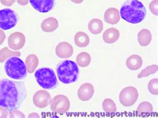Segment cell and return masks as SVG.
<instances>
[{"instance_id":"cell-1","label":"cell","mask_w":158,"mask_h":118,"mask_svg":"<svg viewBox=\"0 0 158 118\" xmlns=\"http://www.w3.org/2000/svg\"><path fill=\"white\" fill-rule=\"evenodd\" d=\"M27 95L24 82H17L9 79H0V106L10 112L22 106Z\"/></svg>"},{"instance_id":"cell-2","label":"cell","mask_w":158,"mask_h":118,"mask_svg":"<svg viewBox=\"0 0 158 118\" xmlns=\"http://www.w3.org/2000/svg\"><path fill=\"white\" fill-rule=\"evenodd\" d=\"M119 14L126 22L138 24L144 20L147 10L144 4L139 0H127L121 7Z\"/></svg>"},{"instance_id":"cell-3","label":"cell","mask_w":158,"mask_h":118,"mask_svg":"<svg viewBox=\"0 0 158 118\" xmlns=\"http://www.w3.org/2000/svg\"><path fill=\"white\" fill-rule=\"evenodd\" d=\"M57 75L60 81L64 84L73 83L77 81L80 75V70L73 61L64 60L57 65Z\"/></svg>"},{"instance_id":"cell-4","label":"cell","mask_w":158,"mask_h":118,"mask_svg":"<svg viewBox=\"0 0 158 118\" xmlns=\"http://www.w3.org/2000/svg\"><path fill=\"white\" fill-rule=\"evenodd\" d=\"M7 75L11 79L22 80L27 77V67L26 64L19 57H10L4 64Z\"/></svg>"},{"instance_id":"cell-5","label":"cell","mask_w":158,"mask_h":118,"mask_svg":"<svg viewBox=\"0 0 158 118\" xmlns=\"http://www.w3.org/2000/svg\"><path fill=\"white\" fill-rule=\"evenodd\" d=\"M35 78L39 86L45 90H53L58 86L57 76L54 71L49 67H43L37 70Z\"/></svg>"},{"instance_id":"cell-6","label":"cell","mask_w":158,"mask_h":118,"mask_svg":"<svg viewBox=\"0 0 158 118\" xmlns=\"http://www.w3.org/2000/svg\"><path fill=\"white\" fill-rule=\"evenodd\" d=\"M139 98V92L135 87L128 86L123 88L119 95V102L124 107L134 105Z\"/></svg>"},{"instance_id":"cell-7","label":"cell","mask_w":158,"mask_h":118,"mask_svg":"<svg viewBox=\"0 0 158 118\" xmlns=\"http://www.w3.org/2000/svg\"><path fill=\"white\" fill-rule=\"evenodd\" d=\"M17 23V14L14 10L11 9L0 10V29L8 30L14 27Z\"/></svg>"},{"instance_id":"cell-8","label":"cell","mask_w":158,"mask_h":118,"mask_svg":"<svg viewBox=\"0 0 158 118\" xmlns=\"http://www.w3.org/2000/svg\"><path fill=\"white\" fill-rule=\"evenodd\" d=\"M70 102L67 96L60 94L57 95L50 102V108L52 111L57 113L64 114L68 112L70 108Z\"/></svg>"},{"instance_id":"cell-9","label":"cell","mask_w":158,"mask_h":118,"mask_svg":"<svg viewBox=\"0 0 158 118\" xmlns=\"http://www.w3.org/2000/svg\"><path fill=\"white\" fill-rule=\"evenodd\" d=\"M26 37L22 32H14L8 37V46L14 51L22 49L26 44Z\"/></svg>"},{"instance_id":"cell-10","label":"cell","mask_w":158,"mask_h":118,"mask_svg":"<svg viewBox=\"0 0 158 118\" xmlns=\"http://www.w3.org/2000/svg\"><path fill=\"white\" fill-rule=\"evenodd\" d=\"M52 96L48 91L40 90L35 93L33 97V103L35 106L43 109L48 107L50 104Z\"/></svg>"},{"instance_id":"cell-11","label":"cell","mask_w":158,"mask_h":118,"mask_svg":"<svg viewBox=\"0 0 158 118\" xmlns=\"http://www.w3.org/2000/svg\"><path fill=\"white\" fill-rule=\"evenodd\" d=\"M31 6L40 13H48L55 5V0H30Z\"/></svg>"},{"instance_id":"cell-12","label":"cell","mask_w":158,"mask_h":118,"mask_svg":"<svg viewBox=\"0 0 158 118\" xmlns=\"http://www.w3.org/2000/svg\"><path fill=\"white\" fill-rule=\"evenodd\" d=\"M94 87L90 83H85L79 87L77 97L81 102H88L94 94Z\"/></svg>"},{"instance_id":"cell-13","label":"cell","mask_w":158,"mask_h":118,"mask_svg":"<svg viewBox=\"0 0 158 118\" xmlns=\"http://www.w3.org/2000/svg\"><path fill=\"white\" fill-rule=\"evenodd\" d=\"M73 53V46L68 42L63 41L57 44L56 48V56L61 59H68Z\"/></svg>"},{"instance_id":"cell-14","label":"cell","mask_w":158,"mask_h":118,"mask_svg":"<svg viewBox=\"0 0 158 118\" xmlns=\"http://www.w3.org/2000/svg\"><path fill=\"white\" fill-rule=\"evenodd\" d=\"M119 11L115 7H110L105 11L104 20L107 23L111 25H115L120 21Z\"/></svg>"},{"instance_id":"cell-15","label":"cell","mask_w":158,"mask_h":118,"mask_svg":"<svg viewBox=\"0 0 158 118\" xmlns=\"http://www.w3.org/2000/svg\"><path fill=\"white\" fill-rule=\"evenodd\" d=\"M120 37L119 32L117 29L111 27L106 29L103 33V40L107 44H112L115 43Z\"/></svg>"},{"instance_id":"cell-16","label":"cell","mask_w":158,"mask_h":118,"mask_svg":"<svg viewBox=\"0 0 158 118\" xmlns=\"http://www.w3.org/2000/svg\"><path fill=\"white\" fill-rule=\"evenodd\" d=\"M127 68L131 71H137L143 65V60L139 55L134 54L129 57L126 62Z\"/></svg>"},{"instance_id":"cell-17","label":"cell","mask_w":158,"mask_h":118,"mask_svg":"<svg viewBox=\"0 0 158 118\" xmlns=\"http://www.w3.org/2000/svg\"><path fill=\"white\" fill-rule=\"evenodd\" d=\"M59 27V22L56 18H48L45 19L41 23V28L45 33L53 32Z\"/></svg>"},{"instance_id":"cell-18","label":"cell","mask_w":158,"mask_h":118,"mask_svg":"<svg viewBox=\"0 0 158 118\" xmlns=\"http://www.w3.org/2000/svg\"><path fill=\"white\" fill-rule=\"evenodd\" d=\"M152 40L151 32L148 29H143L138 33V41L141 47H146L150 44Z\"/></svg>"},{"instance_id":"cell-19","label":"cell","mask_w":158,"mask_h":118,"mask_svg":"<svg viewBox=\"0 0 158 118\" xmlns=\"http://www.w3.org/2000/svg\"><path fill=\"white\" fill-rule=\"evenodd\" d=\"M90 42L89 36L83 32H78L74 36V43L77 47L80 48H86Z\"/></svg>"},{"instance_id":"cell-20","label":"cell","mask_w":158,"mask_h":118,"mask_svg":"<svg viewBox=\"0 0 158 118\" xmlns=\"http://www.w3.org/2000/svg\"><path fill=\"white\" fill-rule=\"evenodd\" d=\"M88 29L94 35H98L101 33L103 29L102 21L97 18L92 19L88 23Z\"/></svg>"},{"instance_id":"cell-21","label":"cell","mask_w":158,"mask_h":118,"mask_svg":"<svg viewBox=\"0 0 158 118\" xmlns=\"http://www.w3.org/2000/svg\"><path fill=\"white\" fill-rule=\"evenodd\" d=\"M39 65V59L35 54H30L26 59V65L29 74L34 73Z\"/></svg>"},{"instance_id":"cell-22","label":"cell","mask_w":158,"mask_h":118,"mask_svg":"<svg viewBox=\"0 0 158 118\" xmlns=\"http://www.w3.org/2000/svg\"><path fill=\"white\" fill-rule=\"evenodd\" d=\"M91 61V56L87 52H83L79 53L76 57L77 64L81 67H86L90 65Z\"/></svg>"},{"instance_id":"cell-23","label":"cell","mask_w":158,"mask_h":118,"mask_svg":"<svg viewBox=\"0 0 158 118\" xmlns=\"http://www.w3.org/2000/svg\"><path fill=\"white\" fill-rule=\"evenodd\" d=\"M14 56H21V52L18 51H11L7 47L2 48L0 50V64L3 63L6 60H7V58Z\"/></svg>"},{"instance_id":"cell-24","label":"cell","mask_w":158,"mask_h":118,"mask_svg":"<svg viewBox=\"0 0 158 118\" xmlns=\"http://www.w3.org/2000/svg\"><path fill=\"white\" fill-rule=\"evenodd\" d=\"M102 107L103 111L108 113H114L117 112V106L114 101L110 98H106L103 101Z\"/></svg>"},{"instance_id":"cell-25","label":"cell","mask_w":158,"mask_h":118,"mask_svg":"<svg viewBox=\"0 0 158 118\" xmlns=\"http://www.w3.org/2000/svg\"><path fill=\"white\" fill-rule=\"evenodd\" d=\"M158 70V66L156 64H153L151 65H149L145 67V69L141 71V72L138 74V78L141 79L143 78H146L152 74H156Z\"/></svg>"},{"instance_id":"cell-26","label":"cell","mask_w":158,"mask_h":118,"mask_svg":"<svg viewBox=\"0 0 158 118\" xmlns=\"http://www.w3.org/2000/svg\"><path fill=\"white\" fill-rule=\"evenodd\" d=\"M153 105L148 102H141L137 109V112L139 113H151L153 112Z\"/></svg>"},{"instance_id":"cell-27","label":"cell","mask_w":158,"mask_h":118,"mask_svg":"<svg viewBox=\"0 0 158 118\" xmlns=\"http://www.w3.org/2000/svg\"><path fill=\"white\" fill-rule=\"evenodd\" d=\"M149 92L153 95H158V79L153 78L149 82L148 85Z\"/></svg>"},{"instance_id":"cell-28","label":"cell","mask_w":158,"mask_h":118,"mask_svg":"<svg viewBox=\"0 0 158 118\" xmlns=\"http://www.w3.org/2000/svg\"><path fill=\"white\" fill-rule=\"evenodd\" d=\"M149 9L153 15L157 16L158 15V0H153L149 3Z\"/></svg>"},{"instance_id":"cell-29","label":"cell","mask_w":158,"mask_h":118,"mask_svg":"<svg viewBox=\"0 0 158 118\" xmlns=\"http://www.w3.org/2000/svg\"><path fill=\"white\" fill-rule=\"evenodd\" d=\"M10 117H26L23 113L17 109H14L10 112Z\"/></svg>"},{"instance_id":"cell-30","label":"cell","mask_w":158,"mask_h":118,"mask_svg":"<svg viewBox=\"0 0 158 118\" xmlns=\"http://www.w3.org/2000/svg\"><path fill=\"white\" fill-rule=\"evenodd\" d=\"M9 116V110L6 107L0 106V117H7Z\"/></svg>"},{"instance_id":"cell-31","label":"cell","mask_w":158,"mask_h":118,"mask_svg":"<svg viewBox=\"0 0 158 118\" xmlns=\"http://www.w3.org/2000/svg\"><path fill=\"white\" fill-rule=\"evenodd\" d=\"M0 3H1L3 6L10 7L13 6L15 3V0H0Z\"/></svg>"},{"instance_id":"cell-32","label":"cell","mask_w":158,"mask_h":118,"mask_svg":"<svg viewBox=\"0 0 158 118\" xmlns=\"http://www.w3.org/2000/svg\"><path fill=\"white\" fill-rule=\"evenodd\" d=\"M6 35L2 29H0V45H2L6 40Z\"/></svg>"},{"instance_id":"cell-33","label":"cell","mask_w":158,"mask_h":118,"mask_svg":"<svg viewBox=\"0 0 158 118\" xmlns=\"http://www.w3.org/2000/svg\"><path fill=\"white\" fill-rule=\"evenodd\" d=\"M17 2L20 6H26L30 2V0H17Z\"/></svg>"},{"instance_id":"cell-34","label":"cell","mask_w":158,"mask_h":118,"mask_svg":"<svg viewBox=\"0 0 158 118\" xmlns=\"http://www.w3.org/2000/svg\"><path fill=\"white\" fill-rule=\"evenodd\" d=\"M28 117H40V116L37 113H32L28 116Z\"/></svg>"},{"instance_id":"cell-35","label":"cell","mask_w":158,"mask_h":118,"mask_svg":"<svg viewBox=\"0 0 158 118\" xmlns=\"http://www.w3.org/2000/svg\"><path fill=\"white\" fill-rule=\"evenodd\" d=\"M71 2L76 3V4H80V3H81L83 2L84 1V0H70Z\"/></svg>"}]
</instances>
